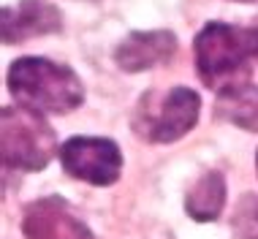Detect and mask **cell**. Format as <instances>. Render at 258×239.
<instances>
[{"mask_svg": "<svg viewBox=\"0 0 258 239\" xmlns=\"http://www.w3.org/2000/svg\"><path fill=\"white\" fill-rule=\"evenodd\" d=\"M258 57V25L239 27L209 22L196 36V68L207 87L220 90L245 82L250 63Z\"/></svg>", "mask_w": 258, "mask_h": 239, "instance_id": "obj_1", "label": "cell"}, {"mask_svg": "<svg viewBox=\"0 0 258 239\" xmlns=\"http://www.w3.org/2000/svg\"><path fill=\"white\" fill-rule=\"evenodd\" d=\"M9 90L19 106L33 111L68 114L82 103L85 90L68 66L52 63L46 57H19L9 68Z\"/></svg>", "mask_w": 258, "mask_h": 239, "instance_id": "obj_2", "label": "cell"}, {"mask_svg": "<svg viewBox=\"0 0 258 239\" xmlns=\"http://www.w3.org/2000/svg\"><path fill=\"white\" fill-rule=\"evenodd\" d=\"M201 98L190 87L171 90H150L139 98V106L134 111V131L139 139L152 144H169L182 139L193 125L199 123Z\"/></svg>", "mask_w": 258, "mask_h": 239, "instance_id": "obj_3", "label": "cell"}, {"mask_svg": "<svg viewBox=\"0 0 258 239\" xmlns=\"http://www.w3.org/2000/svg\"><path fill=\"white\" fill-rule=\"evenodd\" d=\"M3 166L19 171H41L57 150L52 125L27 106L3 109Z\"/></svg>", "mask_w": 258, "mask_h": 239, "instance_id": "obj_4", "label": "cell"}, {"mask_svg": "<svg viewBox=\"0 0 258 239\" xmlns=\"http://www.w3.org/2000/svg\"><path fill=\"white\" fill-rule=\"evenodd\" d=\"M60 163L71 177L90 185H114L122 171V152L111 139L74 136L60 147Z\"/></svg>", "mask_w": 258, "mask_h": 239, "instance_id": "obj_5", "label": "cell"}, {"mask_svg": "<svg viewBox=\"0 0 258 239\" xmlns=\"http://www.w3.org/2000/svg\"><path fill=\"white\" fill-rule=\"evenodd\" d=\"M22 231L27 239H95L93 231L60 196H46L27 204Z\"/></svg>", "mask_w": 258, "mask_h": 239, "instance_id": "obj_6", "label": "cell"}, {"mask_svg": "<svg viewBox=\"0 0 258 239\" xmlns=\"http://www.w3.org/2000/svg\"><path fill=\"white\" fill-rule=\"evenodd\" d=\"M60 27V11L49 0H22L14 9H3V44H22L27 38L57 33Z\"/></svg>", "mask_w": 258, "mask_h": 239, "instance_id": "obj_7", "label": "cell"}, {"mask_svg": "<svg viewBox=\"0 0 258 239\" xmlns=\"http://www.w3.org/2000/svg\"><path fill=\"white\" fill-rule=\"evenodd\" d=\"M177 52V38L169 30H147V33H131L128 38L117 46L114 60L122 71L136 74L147 71L152 66L169 63Z\"/></svg>", "mask_w": 258, "mask_h": 239, "instance_id": "obj_8", "label": "cell"}, {"mask_svg": "<svg viewBox=\"0 0 258 239\" xmlns=\"http://www.w3.org/2000/svg\"><path fill=\"white\" fill-rule=\"evenodd\" d=\"M218 117L239 125L245 131H258V87L250 82H239L218 93Z\"/></svg>", "mask_w": 258, "mask_h": 239, "instance_id": "obj_9", "label": "cell"}, {"mask_svg": "<svg viewBox=\"0 0 258 239\" xmlns=\"http://www.w3.org/2000/svg\"><path fill=\"white\" fill-rule=\"evenodd\" d=\"M223 207H226V180L220 171H207L193 182V188L187 191L185 199V209L193 220L207 223L215 220Z\"/></svg>", "mask_w": 258, "mask_h": 239, "instance_id": "obj_10", "label": "cell"}, {"mask_svg": "<svg viewBox=\"0 0 258 239\" xmlns=\"http://www.w3.org/2000/svg\"><path fill=\"white\" fill-rule=\"evenodd\" d=\"M231 231L236 239H258V196L245 193L234 207Z\"/></svg>", "mask_w": 258, "mask_h": 239, "instance_id": "obj_11", "label": "cell"}, {"mask_svg": "<svg viewBox=\"0 0 258 239\" xmlns=\"http://www.w3.org/2000/svg\"><path fill=\"white\" fill-rule=\"evenodd\" d=\"M239 3H253V0H239Z\"/></svg>", "mask_w": 258, "mask_h": 239, "instance_id": "obj_12", "label": "cell"}, {"mask_svg": "<svg viewBox=\"0 0 258 239\" xmlns=\"http://www.w3.org/2000/svg\"><path fill=\"white\" fill-rule=\"evenodd\" d=\"M255 163H258V158H255Z\"/></svg>", "mask_w": 258, "mask_h": 239, "instance_id": "obj_13", "label": "cell"}, {"mask_svg": "<svg viewBox=\"0 0 258 239\" xmlns=\"http://www.w3.org/2000/svg\"><path fill=\"white\" fill-rule=\"evenodd\" d=\"M255 25H258V22H255Z\"/></svg>", "mask_w": 258, "mask_h": 239, "instance_id": "obj_14", "label": "cell"}]
</instances>
